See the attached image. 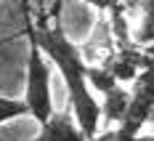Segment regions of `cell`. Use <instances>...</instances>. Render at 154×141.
I'll list each match as a JSON object with an SVG mask.
<instances>
[{
	"mask_svg": "<svg viewBox=\"0 0 154 141\" xmlns=\"http://www.w3.org/2000/svg\"><path fill=\"white\" fill-rule=\"evenodd\" d=\"M24 101L29 117L43 125L48 117L56 112L53 93H51V61L40 51V45L29 37V56H27V85H24Z\"/></svg>",
	"mask_w": 154,
	"mask_h": 141,
	"instance_id": "obj_2",
	"label": "cell"
},
{
	"mask_svg": "<svg viewBox=\"0 0 154 141\" xmlns=\"http://www.w3.org/2000/svg\"><path fill=\"white\" fill-rule=\"evenodd\" d=\"M27 114H29V109H27L24 99H5V96H0V125L11 123V120H19V117H27Z\"/></svg>",
	"mask_w": 154,
	"mask_h": 141,
	"instance_id": "obj_6",
	"label": "cell"
},
{
	"mask_svg": "<svg viewBox=\"0 0 154 141\" xmlns=\"http://www.w3.org/2000/svg\"><path fill=\"white\" fill-rule=\"evenodd\" d=\"M32 141H88V139L80 130L72 109H61V112H53L40 125V133Z\"/></svg>",
	"mask_w": 154,
	"mask_h": 141,
	"instance_id": "obj_3",
	"label": "cell"
},
{
	"mask_svg": "<svg viewBox=\"0 0 154 141\" xmlns=\"http://www.w3.org/2000/svg\"><path fill=\"white\" fill-rule=\"evenodd\" d=\"M85 80H88V85H91L93 91H98L101 96L109 93L112 88L120 85V83L114 80V75L109 72L104 64H88V69H85Z\"/></svg>",
	"mask_w": 154,
	"mask_h": 141,
	"instance_id": "obj_5",
	"label": "cell"
},
{
	"mask_svg": "<svg viewBox=\"0 0 154 141\" xmlns=\"http://www.w3.org/2000/svg\"><path fill=\"white\" fill-rule=\"evenodd\" d=\"M91 141H122V139H120V133L114 128H106V130H98Z\"/></svg>",
	"mask_w": 154,
	"mask_h": 141,
	"instance_id": "obj_8",
	"label": "cell"
},
{
	"mask_svg": "<svg viewBox=\"0 0 154 141\" xmlns=\"http://www.w3.org/2000/svg\"><path fill=\"white\" fill-rule=\"evenodd\" d=\"M29 37L40 45V51L48 56V61L64 77L69 109L75 114L80 130L85 133V139L91 141L101 130V104L96 101L91 85L85 80L88 61H85L82 51L64 35L61 27H29Z\"/></svg>",
	"mask_w": 154,
	"mask_h": 141,
	"instance_id": "obj_1",
	"label": "cell"
},
{
	"mask_svg": "<svg viewBox=\"0 0 154 141\" xmlns=\"http://www.w3.org/2000/svg\"><path fill=\"white\" fill-rule=\"evenodd\" d=\"M133 141H154V136H136Z\"/></svg>",
	"mask_w": 154,
	"mask_h": 141,
	"instance_id": "obj_10",
	"label": "cell"
},
{
	"mask_svg": "<svg viewBox=\"0 0 154 141\" xmlns=\"http://www.w3.org/2000/svg\"><path fill=\"white\" fill-rule=\"evenodd\" d=\"M143 53H146V56H149V59L154 61V43H152V45H146V48H143Z\"/></svg>",
	"mask_w": 154,
	"mask_h": 141,
	"instance_id": "obj_9",
	"label": "cell"
},
{
	"mask_svg": "<svg viewBox=\"0 0 154 141\" xmlns=\"http://www.w3.org/2000/svg\"><path fill=\"white\" fill-rule=\"evenodd\" d=\"M128 107H130V91L125 85H117L112 88L109 93H104V101H101V120L106 123L109 128L120 125L128 114Z\"/></svg>",
	"mask_w": 154,
	"mask_h": 141,
	"instance_id": "obj_4",
	"label": "cell"
},
{
	"mask_svg": "<svg viewBox=\"0 0 154 141\" xmlns=\"http://www.w3.org/2000/svg\"><path fill=\"white\" fill-rule=\"evenodd\" d=\"M88 5H93L96 11H112V8H117V5H122L125 0H85Z\"/></svg>",
	"mask_w": 154,
	"mask_h": 141,
	"instance_id": "obj_7",
	"label": "cell"
}]
</instances>
